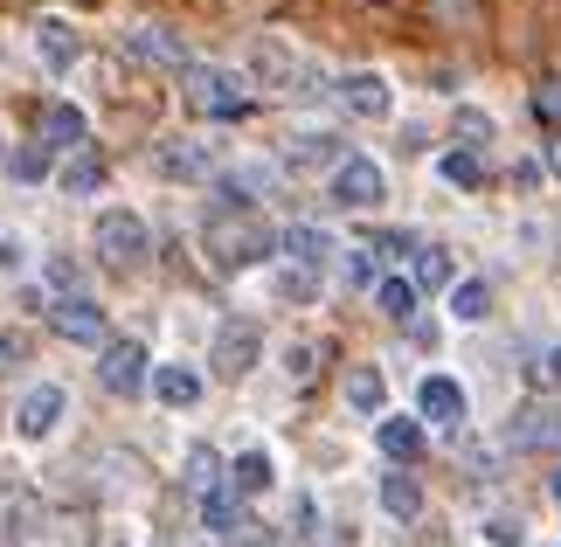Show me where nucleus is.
<instances>
[{
	"instance_id": "37",
	"label": "nucleus",
	"mask_w": 561,
	"mask_h": 547,
	"mask_svg": "<svg viewBox=\"0 0 561 547\" xmlns=\"http://www.w3.org/2000/svg\"><path fill=\"white\" fill-rule=\"evenodd\" d=\"M534 112H541L548 125H561V77H554V83H541V91H534Z\"/></svg>"
},
{
	"instance_id": "25",
	"label": "nucleus",
	"mask_w": 561,
	"mask_h": 547,
	"mask_svg": "<svg viewBox=\"0 0 561 547\" xmlns=\"http://www.w3.org/2000/svg\"><path fill=\"white\" fill-rule=\"evenodd\" d=\"M381 513H388V520H416V513H423V486H416L402 465L381 478Z\"/></svg>"
},
{
	"instance_id": "6",
	"label": "nucleus",
	"mask_w": 561,
	"mask_h": 547,
	"mask_svg": "<svg viewBox=\"0 0 561 547\" xmlns=\"http://www.w3.org/2000/svg\"><path fill=\"white\" fill-rule=\"evenodd\" d=\"M256 354H264V333H256V319L229 312L222 326H215V340H208V367H215L222 381H243L250 367H256Z\"/></svg>"
},
{
	"instance_id": "3",
	"label": "nucleus",
	"mask_w": 561,
	"mask_h": 547,
	"mask_svg": "<svg viewBox=\"0 0 561 547\" xmlns=\"http://www.w3.org/2000/svg\"><path fill=\"white\" fill-rule=\"evenodd\" d=\"M187 104L202 118H250V83L236 77V70H222V62H194L187 70Z\"/></svg>"
},
{
	"instance_id": "21",
	"label": "nucleus",
	"mask_w": 561,
	"mask_h": 547,
	"mask_svg": "<svg viewBox=\"0 0 561 547\" xmlns=\"http://www.w3.org/2000/svg\"><path fill=\"white\" fill-rule=\"evenodd\" d=\"M409 284H416V292H450V284H458V264H450V250L423 243L416 257H409Z\"/></svg>"
},
{
	"instance_id": "39",
	"label": "nucleus",
	"mask_w": 561,
	"mask_h": 547,
	"mask_svg": "<svg viewBox=\"0 0 561 547\" xmlns=\"http://www.w3.org/2000/svg\"><path fill=\"white\" fill-rule=\"evenodd\" d=\"M548 167H554V173H561V139H554V146H548Z\"/></svg>"
},
{
	"instance_id": "18",
	"label": "nucleus",
	"mask_w": 561,
	"mask_h": 547,
	"mask_svg": "<svg viewBox=\"0 0 561 547\" xmlns=\"http://www.w3.org/2000/svg\"><path fill=\"white\" fill-rule=\"evenodd\" d=\"M28 527H35V492L14 471H0V547H14Z\"/></svg>"
},
{
	"instance_id": "15",
	"label": "nucleus",
	"mask_w": 561,
	"mask_h": 547,
	"mask_svg": "<svg viewBox=\"0 0 561 547\" xmlns=\"http://www.w3.org/2000/svg\"><path fill=\"white\" fill-rule=\"evenodd\" d=\"M125 56H133V62H146V70H181V77L194 70L174 29H133V35H125Z\"/></svg>"
},
{
	"instance_id": "26",
	"label": "nucleus",
	"mask_w": 561,
	"mask_h": 547,
	"mask_svg": "<svg viewBox=\"0 0 561 547\" xmlns=\"http://www.w3.org/2000/svg\"><path fill=\"white\" fill-rule=\"evenodd\" d=\"M492 312V284L485 277H458V284H450V319H458V326H479Z\"/></svg>"
},
{
	"instance_id": "5",
	"label": "nucleus",
	"mask_w": 561,
	"mask_h": 547,
	"mask_svg": "<svg viewBox=\"0 0 561 547\" xmlns=\"http://www.w3.org/2000/svg\"><path fill=\"white\" fill-rule=\"evenodd\" d=\"M146 243H153V229H146L133 208H104L98 223H91V250H98L112 271H133L139 257H146Z\"/></svg>"
},
{
	"instance_id": "8",
	"label": "nucleus",
	"mask_w": 561,
	"mask_h": 547,
	"mask_svg": "<svg viewBox=\"0 0 561 547\" xmlns=\"http://www.w3.org/2000/svg\"><path fill=\"white\" fill-rule=\"evenodd\" d=\"M98 381L112 388V396H139V388H153V361H146L139 340H104L98 354Z\"/></svg>"
},
{
	"instance_id": "14",
	"label": "nucleus",
	"mask_w": 561,
	"mask_h": 547,
	"mask_svg": "<svg viewBox=\"0 0 561 547\" xmlns=\"http://www.w3.org/2000/svg\"><path fill=\"white\" fill-rule=\"evenodd\" d=\"M416 423L458 430V423H465V388L450 381V375H423V381H416Z\"/></svg>"
},
{
	"instance_id": "13",
	"label": "nucleus",
	"mask_w": 561,
	"mask_h": 547,
	"mask_svg": "<svg viewBox=\"0 0 561 547\" xmlns=\"http://www.w3.org/2000/svg\"><path fill=\"white\" fill-rule=\"evenodd\" d=\"M77 56H83L77 29H70L62 14H42V21H35V62H42L49 77H70V70H77Z\"/></svg>"
},
{
	"instance_id": "19",
	"label": "nucleus",
	"mask_w": 561,
	"mask_h": 547,
	"mask_svg": "<svg viewBox=\"0 0 561 547\" xmlns=\"http://www.w3.org/2000/svg\"><path fill=\"white\" fill-rule=\"evenodd\" d=\"M375 444H381L388 465H409V457L423 451V423H416V415H381V423H375Z\"/></svg>"
},
{
	"instance_id": "31",
	"label": "nucleus",
	"mask_w": 561,
	"mask_h": 547,
	"mask_svg": "<svg viewBox=\"0 0 561 547\" xmlns=\"http://www.w3.org/2000/svg\"><path fill=\"white\" fill-rule=\"evenodd\" d=\"M56 181H62V194H98V187H104V160H98V152H77V160L62 167Z\"/></svg>"
},
{
	"instance_id": "23",
	"label": "nucleus",
	"mask_w": 561,
	"mask_h": 547,
	"mask_svg": "<svg viewBox=\"0 0 561 547\" xmlns=\"http://www.w3.org/2000/svg\"><path fill=\"white\" fill-rule=\"evenodd\" d=\"M83 133H91V125H83L77 104H49V112H42V146H49V152L83 146Z\"/></svg>"
},
{
	"instance_id": "40",
	"label": "nucleus",
	"mask_w": 561,
	"mask_h": 547,
	"mask_svg": "<svg viewBox=\"0 0 561 547\" xmlns=\"http://www.w3.org/2000/svg\"><path fill=\"white\" fill-rule=\"evenodd\" d=\"M554 499H561V471H554Z\"/></svg>"
},
{
	"instance_id": "4",
	"label": "nucleus",
	"mask_w": 561,
	"mask_h": 547,
	"mask_svg": "<svg viewBox=\"0 0 561 547\" xmlns=\"http://www.w3.org/2000/svg\"><path fill=\"white\" fill-rule=\"evenodd\" d=\"M146 167H153L160 181L187 187V181H208V173H222V146H215V139H194V133H174V139H160L153 152H146Z\"/></svg>"
},
{
	"instance_id": "36",
	"label": "nucleus",
	"mask_w": 561,
	"mask_h": 547,
	"mask_svg": "<svg viewBox=\"0 0 561 547\" xmlns=\"http://www.w3.org/2000/svg\"><path fill=\"white\" fill-rule=\"evenodd\" d=\"M340 271H347V284H354V292H375V284H381V271H375V250H354Z\"/></svg>"
},
{
	"instance_id": "2",
	"label": "nucleus",
	"mask_w": 561,
	"mask_h": 547,
	"mask_svg": "<svg viewBox=\"0 0 561 547\" xmlns=\"http://www.w3.org/2000/svg\"><path fill=\"white\" fill-rule=\"evenodd\" d=\"M250 83H256V91H271V98H312V83L327 91V77H312V56L298 49L291 35H256Z\"/></svg>"
},
{
	"instance_id": "9",
	"label": "nucleus",
	"mask_w": 561,
	"mask_h": 547,
	"mask_svg": "<svg viewBox=\"0 0 561 547\" xmlns=\"http://www.w3.org/2000/svg\"><path fill=\"white\" fill-rule=\"evenodd\" d=\"M333 202L354 208V215H360V208H381V202H388V173L368 160V152H347V167L333 173Z\"/></svg>"
},
{
	"instance_id": "29",
	"label": "nucleus",
	"mask_w": 561,
	"mask_h": 547,
	"mask_svg": "<svg viewBox=\"0 0 561 547\" xmlns=\"http://www.w3.org/2000/svg\"><path fill=\"white\" fill-rule=\"evenodd\" d=\"M8 173H14V181H49V173H56V152L42 146V139L35 146H14L8 152Z\"/></svg>"
},
{
	"instance_id": "17",
	"label": "nucleus",
	"mask_w": 561,
	"mask_h": 547,
	"mask_svg": "<svg viewBox=\"0 0 561 547\" xmlns=\"http://www.w3.org/2000/svg\"><path fill=\"white\" fill-rule=\"evenodd\" d=\"M49 326L62 340H77V346H98L104 340V305L98 298H56L49 305Z\"/></svg>"
},
{
	"instance_id": "32",
	"label": "nucleus",
	"mask_w": 561,
	"mask_h": 547,
	"mask_svg": "<svg viewBox=\"0 0 561 547\" xmlns=\"http://www.w3.org/2000/svg\"><path fill=\"white\" fill-rule=\"evenodd\" d=\"M375 305H381L388 319H416V284H409V277H381L375 284Z\"/></svg>"
},
{
	"instance_id": "27",
	"label": "nucleus",
	"mask_w": 561,
	"mask_h": 547,
	"mask_svg": "<svg viewBox=\"0 0 561 547\" xmlns=\"http://www.w3.org/2000/svg\"><path fill=\"white\" fill-rule=\"evenodd\" d=\"M271 478H277V457H271V451H243V457L229 465V486H236V492H264Z\"/></svg>"
},
{
	"instance_id": "38",
	"label": "nucleus",
	"mask_w": 561,
	"mask_h": 547,
	"mask_svg": "<svg viewBox=\"0 0 561 547\" xmlns=\"http://www.w3.org/2000/svg\"><path fill=\"white\" fill-rule=\"evenodd\" d=\"M541 381H548V388H561V346H554V354L541 361Z\"/></svg>"
},
{
	"instance_id": "41",
	"label": "nucleus",
	"mask_w": 561,
	"mask_h": 547,
	"mask_svg": "<svg viewBox=\"0 0 561 547\" xmlns=\"http://www.w3.org/2000/svg\"><path fill=\"white\" fill-rule=\"evenodd\" d=\"M0 152H8V146H0Z\"/></svg>"
},
{
	"instance_id": "22",
	"label": "nucleus",
	"mask_w": 561,
	"mask_h": 547,
	"mask_svg": "<svg viewBox=\"0 0 561 547\" xmlns=\"http://www.w3.org/2000/svg\"><path fill=\"white\" fill-rule=\"evenodd\" d=\"M347 409H360V415H388V375L381 367H347Z\"/></svg>"
},
{
	"instance_id": "11",
	"label": "nucleus",
	"mask_w": 561,
	"mask_h": 547,
	"mask_svg": "<svg viewBox=\"0 0 561 547\" xmlns=\"http://www.w3.org/2000/svg\"><path fill=\"white\" fill-rule=\"evenodd\" d=\"M277 257L319 277V271H327L333 257H340V243H333V229H319V223H291L285 236H277Z\"/></svg>"
},
{
	"instance_id": "30",
	"label": "nucleus",
	"mask_w": 561,
	"mask_h": 547,
	"mask_svg": "<svg viewBox=\"0 0 561 547\" xmlns=\"http://www.w3.org/2000/svg\"><path fill=\"white\" fill-rule=\"evenodd\" d=\"M437 173H444L450 187H479V181H485V160H479L471 146H450L444 160H437Z\"/></svg>"
},
{
	"instance_id": "33",
	"label": "nucleus",
	"mask_w": 561,
	"mask_h": 547,
	"mask_svg": "<svg viewBox=\"0 0 561 547\" xmlns=\"http://www.w3.org/2000/svg\"><path fill=\"white\" fill-rule=\"evenodd\" d=\"M42 284H49V292H62V298H77L83 264H77V257H42Z\"/></svg>"
},
{
	"instance_id": "1",
	"label": "nucleus",
	"mask_w": 561,
	"mask_h": 547,
	"mask_svg": "<svg viewBox=\"0 0 561 547\" xmlns=\"http://www.w3.org/2000/svg\"><path fill=\"white\" fill-rule=\"evenodd\" d=\"M202 250H208V264L215 271H256V264H271L277 257V229H264L256 215H236V208H215L208 223H202Z\"/></svg>"
},
{
	"instance_id": "7",
	"label": "nucleus",
	"mask_w": 561,
	"mask_h": 547,
	"mask_svg": "<svg viewBox=\"0 0 561 547\" xmlns=\"http://www.w3.org/2000/svg\"><path fill=\"white\" fill-rule=\"evenodd\" d=\"M62 415H70V388H62V381H35L28 396L14 402V436H21V444H49V436L62 430Z\"/></svg>"
},
{
	"instance_id": "16",
	"label": "nucleus",
	"mask_w": 561,
	"mask_h": 547,
	"mask_svg": "<svg viewBox=\"0 0 561 547\" xmlns=\"http://www.w3.org/2000/svg\"><path fill=\"white\" fill-rule=\"evenodd\" d=\"M271 187H277V167H264V160H243V167H229V173H222L215 202H222V208H236V215H250V202H256V194H271Z\"/></svg>"
},
{
	"instance_id": "24",
	"label": "nucleus",
	"mask_w": 561,
	"mask_h": 547,
	"mask_svg": "<svg viewBox=\"0 0 561 547\" xmlns=\"http://www.w3.org/2000/svg\"><path fill=\"white\" fill-rule=\"evenodd\" d=\"M181 471H187V486L202 492V499L229 486V465H222V457H215L208 444H187V457H181Z\"/></svg>"
},
{
	"instance_id": "28",
	"label": "nucleus",
	"mask_w": 561,
	"mask_h": 547,
	"mask_svg": "<svg viewBox=\"0 0 561 547\" xmlns=\"http://www.w3.org/2000/svg\"><path fill=\"white\" fill-rule=\"evenodd\" d=\"M202 527H208V534H243V506H236V486H222V492H208V499H202Z\"/></svg>"
},
{
	"instance_id": "20",
	"label": "nucleus",
	"mask_w": 561,
	"mask_h": 547,
	"mask_svg": "<svg viewBox=\"0 0 561 547\" xmlns=\"http://www.w3.org/2000/svg\"><path fill=\"white\" fill-rule=\"evenodd\" d=\"M153 396H160L167 409H194V402H202V375H194V367H181V361H160V367H153Z\"/></svg>"
},
{
	"instance_id": "12",
	"label": "nucleus",
	"mask_w": 561,
	"mask_h": 547,
	"mask_svg": "<svg viewBox=\"0 0 561 547\" xmlns=\"http://www.w3.org/2000/svg\"><path fill=\"white\" fill-rule=\"evenodd\" d=\"M285 167H347V139H340V133H327V125H298V133L285 139Z\"/></svg>"
},
{
	"instance_id": "10",
	"label": "nucleus",
	"mask_w": 561,
	"mask_h": 547,
	"mask_svg": "<svg viewBox=\"0 0 561 547\" xmlns=\"http://www.w3.org/2000/svg\"><path fill=\"white\" fill-rule=\"evenodd\" d=\"M333 98L347 104L354 118H388V112H396V83H388L381 70H347L333 83Z\"/></svg>"
},
{
	"instance_id": "35",
	"label": "nucleus",
	"mask_w": 561,
	"mask_h": 547,
	"mask_svg": "<svg viewBox=\"0 0 561 547\" xmlns=\"http://www.w3.org/2000/svg\"><path fill=\"white\" fill-rule=\"evenodd\" d=\"M479 540L485 547H527V527H520V520H506V513H492L485 527H479Z\"/></svg>"
},
{
	"instance_id": "34",
	"label": "nucleus",
	"mask_w": 561,
	"mask_h": 547,
	"mask_svg": "<svg viewBox=\"0 0 561 547\" xmlns=\"http://www.w3.org/2000/svg\"><path fill=\"white\" fill-rule=\"evenodd\" d=\"M458 139H465L471 152H479V146H492V139H500V125H492L485 112H471V104H465V112H458Z\"/></svg>"
}]
</instances>
